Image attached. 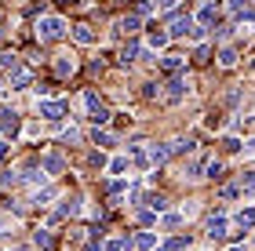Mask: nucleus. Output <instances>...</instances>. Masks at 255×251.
I'll return each instance as SVG.
<instances>
[{"instance_id":"obj_1","label":"nucleus","mask_w":255,"mask_h":251,"mask_svg":"<svg viewBox=\"0 0 255 251\" xmlns=\"http://www.w3.org/2000/svg\"><path fill=\"white\" fill-rule=\"evenodd\" d=\"M186 95H190V81L186 77H171V81L164 84V91H160V98H164L168 106H179Z\"/></svg>"},{"instance_id":"obj_2","label":"nucleus","mask_w":255,"mask_h":251,"mask_svg":"<svg viewBox=\"0 0 255 251\" xmlns=\"http://www.w3.org/2000/svg\"><path fill=\"white\" fill-rule=\"evenodd\" d=\"M66 33V22L59 18V15H44L40 22H37V37L40 40H59Z\"/></svg>"},{"instance_id":"obj_3","label":"nucleus","mask_w":255,"mask_h":251,"mask_svg":"<svg viewBox=\"0 0 255 251\" xmlns=\"http://www.w3.org/2000/svg\"><path fill=\"white\" fill-rule=\"evenodd\" d=\"M84 106H88V113H91V124H95V128L110 120V109L99 102V95H95V91H88V95H84Z\"/></svg>"},{"instance_id":"obj_4","label":"nucleus","mask_w":255,"mask_h":251,"mask_svg":"<svg viewBox=\"0 0 255 251\" xmlns=\"http://www.w3.org/2000/svg\"><path fill=\"white\" fill-rule=\"evenodd\" d=\"M193 18L190 15H175V18H171V26H168V37H186V33H190V37H193Z\"/></svg>"},{"instance_id":"obj_5","label":"nucleus","mask_w":255,"mask_h":251,"mask_svg":"<svg viewBox=\"0 0 255 251\" xmlns=\"http://www.w3.org/2000/svg\"><path fill=\"white\" fill-rule=\"evenodd\" d=\"M208 237H212V241H226V215L223 211H215L212 219H208Z\"/></svg>"},{"instance_id":"obj_6","label":"nucleus","mask_w":255,"mask_h":251,"mask_svg":"<svg viewBox=\"0 0 255 251\" xmlns=\"http://www.w3.org/2000/svg\"><path fill=\"white\" fill-rule=\"evenodd\" d=\"M40 167H44V175H62V171H66V161H62V153H44Z\"/></svg>"},{"instance_id":"obj_7","label":"nucleus","mask_w":255,"mask_h":251,"mask_svg":"<svg viewBox=\"0 0 255 251\" xmlns=\"http://www.w3.org/2000/svg\"><path fill=\"white\" fill-rule=\"evenodd\" d=\"M40 117H44V120H62V117H66L62 102H40Z\"/></svg>"},{"instance_id":"obj_8","label":"nucleus","mask_w":255,"mask_h":251,"mask_svg":"<svg viewBox=\"0 0 255 251\" xmlns=\"http://www.w3.org/2000/svg\"><path fill=\"white\" fill-rule=\"evenodd\" d=\"M149 164H164L168 161V157H171V146H149Z\"/></svg>"},{"instance_id":"obj_9","label":"nucleus","mask_w":255,"mask_h":251,"mask_svg":"<svg viewBox=\"0 0 255 251\" xmlns=\"http://www.w3.org/2000/svg\"><path fill=\"white\" fill-rule=\"evenodd\" d=\"M117 33H128V37H131V33L138 29V15H124V18H117V26H113Z\"/></svg>"},{"instance_id":"obj_10","label":"nucleus","mask_w":255,"mask_h":251,"mask_svg":"<svg viewBox=\"0 0 255 251\" xmlns=\"http://www.w3.org/2000/svg\"><path fill=\"white\" fill-rule=\"evenodd\" d=\"M0 128H4L7 135H15V131H18V113L4 109V113H0Z\"/></svg>"},{"instance_id":"obj_11","label":"nucleus","mask_w":255,"mask_h":251,"mask_svg":"<svg viewBox=\"0 0 255 251\" xmlns=\"http://www.w3.org/2000/svg\"><path fill=\"white\" fill-rule=\"evenodd\" d=\"M73 70H77V62L69 59V55H59V62H55V73H59V77H73Z\"/></svg>"},{"instance_id":"obj_12","label":"nucleus","mask_w":255,"mask_h":251,"mask_svg":"<svg viewBox=\"0 0 255 251\" xmlns=\"http://www.w3.org/2000/svg\"><path fill=\"white\" fill-rule=\"evenodd\" d=\"M215 18H219V4H204L201 15H197V22H201V26H212Z\"/></svg>"},{"instance_id":"obj_13","label":"nucleus","mask_w":255,"mask_h":251,"mask_svg":"<svg viewBox=\"0 0 255 251\" xmlns=\"http://www.w3.org/2000/svg\"><path fill=\"white\" fill-rule=\"evenodd\" d=\"M73 40L77 44H95V29L91 26H73Z\"/></svg>"},{"instance_id":"obj_14","label":"nucleus","mask_w":255,"mask_h":251,"mask_svg":"<svg viewBox=\"0 0 255 251\" xmlns=\"http://www.w3.org/2000/svg\"><path fill=\"white\" fill-rule=\"evenodd\" d=\"M219 66H223V70H234L237 66V48H223L219 51Z\"/></svg>"},{"instance_id":"obj_15","label":"nucleus","mask_w":255,"mask_h":251,"mask_svg":"<svg viewBox=\"0 0 255 251\" xmlns=\"http://www.w3.org/2000/svg\"><path fill=\"white\" fill-rule=\"evenodd\" d=\"M138 55H142V48H138V44H135V40H128V44H124V51H121V62L128 66V62H135V59H138Z\"/></svg>"},{"instance_id":"obj_16","label":"nucleus","mask_w":255,"mask_h":251,"mask_svg":"<svg viewBox=\"0 0 255 251\" xmlns=\"http://www.w3.org/2000/svg\"><path fill=\"white\" fill-rule=\"evenodd\" d=\"M131 248H142V251H149V248H157V233H138L135 241H131Z\"/></svg>"},{"instance_id":"obj_17","label":"nucleus","mask_w":255,"mask_h":251,"mask_svg":"<svg viewBox=\"0 0 255 251\" xmlns=\"http://www.w3.org/2000/svg\"><path fill=\"white\" fill-rule=\"evenodd\" d=\"M160 66H164L168 73H179L182 66H186V59H182V55H168V59H160Z\"/></svg>"},{"instance_id":"obj_18","label":"nucleus","mask_w":255,"mask_h":251,"mask_svg":"<svg viewBox=\"0 0 255 251\" xmlns=\"http://www.w3.org/2000/svg\"><path fill=\"white\" fill-rule=\"evenodd\" d=\"M237 226H241V230H252V226H255V208L237 211Z\"/></svg>"},{"instance_id":"obj_19","label":"nucleus","mask_w":255,"mask_h":251,"mask_svg":"<svg viewBox=\"0 0 255 251\" xmlns=\"http://www.w3.org/2000/svg\"><path fill=\"white\" fill-rule=\"evenodd\" d=\"M190 248V237H179V241H168V244H157V251H186Z\"/></svg>"},{"instance_id":"obj_20","label":"nucleus","mask_w":255,"mask_h":251,"mask_svg":"<svg viewBox=\"0 0 255 251\" xmlns=\"http://www.w3.org/2000/svg\"><path fill=\"white\" fill-rule=\"evenodd\" d=\"M168 40H171V37H168L164 29H149V48H164Z\"/></svg>"},{"instance_id":"obj_21","label":"nucleus","mask_w":255,"mask_h":251,"mask_svg":"<svg viewBox=\"0 0 255 251\" xmlns=\"http://www.w3.org/2000/svg\"><path fill=\"white\" fill-rule=\"evenodd\" d=\"M33 244H37L40 251H48L51 248V233L48 230H37V233H33Z\"/></svg>"},{"instance_id":"obj_22","label":"nucleus","mask_w":255,"mask_h":251,"mask_svg":"<svg viewBox=\"0 0 255 251\" xmlns=\"http://www.w3.org/2000/svg\"><path fill=\"white\" fill-rule=\"evenodd\" d=\"M241 189H245L248 197H255V171H245V175H241Z\"/></svg>"},{"instance_id":"obj_23","label":"nucleus","mask_w":255,"mask_h":251,"mask_svg":"<svg viewBox=\"0 0 255 251\" xmlns=\"http://www.w3.org/2000/svg\"><path fill=\"white\" fill-rule=\"evenodd\" d=\"M102 251H131V237H121V241H110Z\"/></svg>"},{"instance_id":"obj_24","label":"nucleus","mask_w":255,"mask_h":251,"mask_svg":"<svg viewBox=\"0 0 255 251\" xmlns=\"http://www.w3.org/2000/svg\"><path fill=\"white\" fill-rule=\"evenodd\" d=\"M146 204H149V211H164V208H168V200L160 197V193H149V197H146Z\"/></svg>"},{"instance_id":"obj_25","label":"nucleus","mask_w":255,"mask_h":251,"mask_svg":"<svg viewBox=\"0 0 255 251\" xmlns=\"http://www.w3.org/2000/svg\"><path fill=\"white\" fill-rule=\"evenodd\" d=\"M11 73H15V77H11V84H15V87H26L29 84V70H22V66H18V70H11Z\"/></svg>"},{"instance_id":"obj_26","label":"nucleus","mask_w":255,"mask_h":251,"mask_svg":"<svg viewBox=\"0 0 255 251\" xmlns=\"http://www.w3.org/2000/svg\"><path fill=\"white\" fill-rule=\"evenodd\" d=\"M204 175H208V178H223V164H219V161H208V164H204Z\"/></svg>"},{"instance_id":"obj_27","label":"nucleus","mask_w":255,"mask_h":251,"mask_svg":"<svg viewBox=\"0 0 255 251\" xmlns=\"http://www.w3.org/2000/svg\"><path fill=\"white\" fill-rule=\"evenodd\" d=\"M190 150H197V142H193V139H179L175 146H171V153H190Z\"/></svg>"},{"instance_id":"obj_28","label":"nucleus","mask_w":255,"mask_h":251,"mask_svg":"<svg viewBox=\"0 0 255 251\" xmlns=\"http://www.w3.org/2000/svg\"><path fill=\"white\" fill-rule=\"evenodd\" d=\"M121 171H128V157H113L110 161V175H121Z\"/></svg>"},{"instance_id":"obj_29","label":"nucleus","mask_w":255,"mask_h":251,"mask_svg":"<svg viewBox=\"0 0 255 251\" xmlns=\"http://www.w3.org/2000/svg\"><path fill=\"white\" fill-rule=\"evenodd\" d=\"M131 161H135L138 167H149V157H146L142 150H138V146H131Z\"/></svg>"},{"instance_id":"obj_30","label":"nucleus","mask_w":255,"mask_h":251,"mask_svg":"<svg viewBox=\"0 0 255 251\" xmlns=\"http://www.w3.org/2000/svg\"><path fill=\"white\" fill-rule=\"evenodd\" d=\"M62 142H66V146L80 142V128H66V131H62Z\"/></svg>"},{"instance_id":"obj_31","label":"nucleus","mask_w":255,"mask_h":251,"mask_svg":"<svg viewBox=\"0 0 255 251\" xmlns=\"http://www.w3.org/2000/svg\"><path fill=\"white\" fill-rule=\"evenodd\" d=\"M0 66H4V70H18V59L11 51H4V55H0Z\"/></svg>"},{"instance_id":"obj_32","label":"nucleus","mask_w":255,"mask_h":251,"mask_svg":"<svg viewBox=\"0 0 255 251\" xmlns=\"http://www.w3.org/2000/svg\"><path fill=\"white\" fill-rule=\"evenodd\" d=\"M197 62H212V48H208V44H201V48H197V55H193Z\"/></svg>"},{"instance_id":"obj_33","label":"nucleus","mask_w":255,"mask_h":251,"mask_svg":"<svg viewBox=\"0 0 255 251\" xmlns=\"http://www.w3.org/2000/svg\"><path fill=\"white\" fill-rule=\"evenodd\" d=\"M95 142H99V146H113V135H110V131H99V128H95Z\"/></svg>"},{"instance_id":"obj_34","label":"nucleus","mask_w":255,"mask_h":251,"mask_svg":"<svg viewBox=\"0 0 255 251\" xmlns=\"http://www.w3.org/2000/svg\"><path fill=\"white\" fill-rule=\"evenodd\" d=\"M179 226H182V215H168L164 219V230H179Z\"/></svg>"},{"instance_id":"obj_35","label":"nucleus","mask_w":255,"mask_h":251,"mask_svg":"<svg viewBox=\"0 0 255 251\" xmlns=\"http://www.w3.org/2000/svg\"><path fill=\"white\" fill-rule=\"evenodd\" d=\"M153 215H157V211H138V222H142V226H153Z\"/></svg>"},{"instance_id":"obj_36","label":"nucleus","mask_w":255,"mask_h":251,"mask_svg":"<svg viewBox=\"0 0 255 251\" xmlns=\"http://www.w3.org/2000/svg\"><path fill=\"white\" fill-rule=\"evenodd\" d=\"M223 146H226V150H230V153H237V150H241V142L234 139V135H230V139H223Z\"/></svg>"},{"instance_id":"obj_37","label":"nucleus","mask_w":255,"mask_h":251,"mask_svg":"<svg viewBox=\"0 0 255 251\" xmlns=\"http://www.w3.org/2000/svg\"><path fill=\"white\" fill-rule=\"evenodd\" d=\"M48 200H55V189H44V193H37V204H48Z\"/></svg>"},{"instance_id":"obj_38","label":"nucleus","mask_w":255,"mask_h":251,"mask_svg":"<svg viewBox=\"0 0 255 251\" xmlns=\"http://www.w3.org/2000/svg\"><path fill=\"white\" fill-rule=\"evenodd\" d=\"M157 4L164 7V11H175V7H179V0H157Z\"/></svg>"},{"instance_id":"obj_39","label":"nucleus","mask_w":255,"mask_h":251,"mask_svg":"<svg viewBox=\"0 0 255 251\" xmlns=\"http://www.w3.org/2000/svg\"><path fill=\"white\" fill-rule=\"evenodd\" d=\"M248 4H252V0H230V7H234V11H245Z\"/></svg>"},{"instance_id":"obj_40","label":"nucleus","mask_w":255,"mask_h":251,"mask_svg":"<svg viewBox=\"0 0 255 251\" xmlns=\"http://www.w3.org/2000/svg\"><path fill=\"white\" fill-rule=\"evenodd\" d=\"M245 153H248V157H255V139H252V142L245 146Z\"/></svg>"},{"instance_id":"obj_41","label":"nucleus","mask_w":255,"mask_h":251,"mask_svg":"<svg viewBox=\"0 0 255 251\" xmlns=\"http://www.w3.org/2000/svg\"><path fill=\"white\" fill-rule=\"evenodd\" d=\"M252 124H255V117H252Z\"/></svg>"}]
</instances>
